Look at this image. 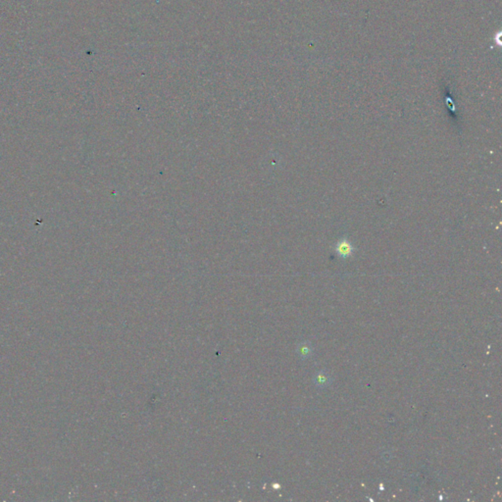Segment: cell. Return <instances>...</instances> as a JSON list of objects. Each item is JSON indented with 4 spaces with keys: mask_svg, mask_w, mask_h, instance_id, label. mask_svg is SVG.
<instances>
[{
    "mask_svg": "<svg viewBox=\"0 0 502 502\" xmlns=\"http://www.w3.org/2000/svg\"><path fill=\"white\" fill-rule=\"evenodd\" d=\"M313 382L316 388L324 390L332 386L334 379L332 375L327 370H320L314 375Z\"/></svg>",
    "mask_w": 502,
    "mask_h": 502,
    "instance_id": "cell-1",
    "label": "cell"
},
{
    "mask_svg": "<svg viewBox=\"0 0 502 502\" xmlns=\"http://www.w3.org/2000/svg\"><path fill=\"white\" fill-rule=\"evenodd\" d=\"M297 353L301 359L307 360L314 354V347L310 341H303L297 346Z\"/></svg>",
    "mask_w": 502,
    "mask_h": 502,
    "instance_id": "cell-2",
    "label": "cell"
},
{
    "mask_svg": "<svg viewBox=\"0 0 502 502\" xmlns=\"http://www.w3.org/2000/svg\"><path fill=\"white\" fill-rule=\"evenodd\" d=\"M351 249H352V248H351V246H350L347 242H345V241L341 242V243H340V245H339V247H338L339 253H340V254H342L343 256L350 254Z\"/></svg>",
    "mask_w": 502,
    "mask_h": 502,
    "instance_id": "cell-3",
    "label": "cell"
}]
</instances>
